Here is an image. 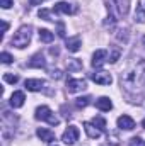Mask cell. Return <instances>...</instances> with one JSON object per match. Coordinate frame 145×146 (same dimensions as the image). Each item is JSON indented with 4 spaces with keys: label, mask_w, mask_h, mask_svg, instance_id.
<instances>
[{
    "label": "cell",
    "mask_w": 145,
    "mask_h": 146,
    "mask_svg": "<svg viewBox=\"0 0 145 146\" xmlns=\"http://www.w3.org/2000/svg\"><path fill=\"white\" fill-rule=\"evenodd\" d=\"M121 85L123 90L132 102H137L135 99H142L145 94V60L144 58H133L125 72L121 73Z\"/></svg>",
    "instance_id": "cell-1"
},
{
    "label": "cell",
    "mask_w": 145,
    "mask_h": 146,
    "mask_svg": "<svg viewBox=\"0 0 145 146\" xmlns=\"http://www.w3.org/2000/svg\"><path fill=\"white\" fill-rule=\"evenodd\" d=\"M29 41H31V26H21L19 31L12 37V46L22 49L29 44Z\"/></svg>",
    "instance_id": "cell-2"
},
{
    "label": "cell",
    "mask_w": 145,
    "mask_h": 146,
    "mask_svg": "<svg viewBox=\"0 0 145 146\" xmlns=\"http://www.w3.org/2000/svg\"><path fill=\"white\" fill-rule=\"evenodd\" d=\"M34 117L39 119V121H46V122H48V124H51V126H56V124L60 122V121H58V117L53 114V110L50 109V107H46V106L38 107Z\"/></svg>",
    "instance_id": "cell-3"
},
{
    "label": "cell",
    "mask_w": 145,
    "mask_h": 146,
    "mask_svg": "<svg viewBox=\"0 0 145 146\" xmlns=\"http://www.w3.org/2000/svg\"><path fill=\"white\" fill-rule=\"evenodd\" d=\"M79 136H80L79 127H77V126H68L67 131H65L63 136H62V141H63L65 145H73V143L79 139Z\"/></svg>",
    "instance_id": "cell-4"
},
{
    "label": "cell",
    "mask_w": 145,
    "mask_h": 146,
    "mask_svg": "<svg viewBox=\"0 0 145 146\" xmlns=\"http://www.w3.org/2000/svg\"><path fill=\"white\" fill-rule=\"evenodd\" d=\"M84 88H87V82L84 80V78H70L68 82H67V90L68 92H80V90H84Z\"/></svg>",
    "instance_id": "cell-5"
},
{
    "label": "cell",
    "mask_w": 145,
    "mask_h": 146,
    "mask_svg": "<svg viewBox=\"0 0 145 146\" xmlns=\"http://www.w3.org/2000/svg\"><path fill=\"white\" fill-rule=\"evenodd\" d=\"M106 61H108V51H106V49H97V51L92 54L91 65H92L94 68H101Z\"/></svg>",
    "instance_id": "cell-6"
},
{
    "label": "cell",
    "mask_w": 145,
    "mask_h": 146,
    "mask_svg": "<svg viewBox=\"0 0 145 146\" xmlns=\"http://www.w3.org/2000/svg\"><path fill=\"white\" fill-rule=\"evenodd\" d=\"M109 2L116 9V12H118L119 17H125L128 14V10H130V0H109Z\"/></svg>",
    "instance_id": "cell-7"
},
{
    "label": "cell",
    "mask_w": 145,
    "mask_h": 146,
    "mask_svg": "<svg viewBox=\"0 0 145 146\" xmlns=\"http://www.w3.org/2000/svg\"><path fill=\"white\" fill-rule=\"evenodd\" d=\"M91 80L99 83V85H109L113 82V76L108 72H94V73H91Z\"/></svg>",
    "instance_id": "cell-8"
},
{
    "label": "cell",
    "mask_w": 145,
    "mask_h": 146,
    "mask_svg": "<svg viewBox=\"0 0 145 146\" xmlns=\"http://www.w3.org/2000/svg\"><path fill=\"white\" fill-rule=\"evenodd\" d=\"M53 12H56V14H67V15H72V14H75V7H73L72 3H68V2H58V3H55Z\"/></svg>",
    "instance_id": "cell-9"
},
{
    "label": "cell",
    "mask_w": 145,
    "mask_h": 146,
    "mask_svg": "<svg viewBox=\"0 0 145 146\" xmlns=\"http://www.w3.org/2000/svg\"><path fill=\"white\" fill-rule=\"evenodd\" d=\"M44 85H46V82L39 80V78H29V80H26V88L29 92H39V90L44 88Z\"/></svg>",
    "instance_id": "cell-10"
},
{
    "label": "cell",
    "mask_w": 145,
    "mask_h": 146,
    "mask_svg": "<svg viewBox=\"0 0 145 146\" xmlns=\"http://www.w3.org/2000/svg\"><path fill=\"white\" fill-rule=\"evenodd\" d=\"M84 129H85L87 136L92 138V139H97V138H101V134H103V131H101L94 122H84Z\"/></svg>",
    "instance_id": "cell-11"
},
{
    "label": "cell",
    "mask_w": 145,
    "mask_h": 146,
    "mask_svg": "<svg viewBox=\"0 0 145 146\" xmlns=\"http://www.w3.org/2000/svg\"><path fill=\"white\" fill-rule=\"evenodd\" d=\"M118 127H119V129L132 131V129H135V121H133L130 115H119V117H118Z\"/></svg>",
    "instance_id": "cell-12"
},
{
    "label": "cell",
    "mask_w": 145,
    "mask_h": 146,
    "mask_svg": "<svg viewBox=\"0 0 145 146\" xmlns=\"http://www.w3.org/2000/svg\"><path fill=\"white\" fill-rule=\"evenodd\" d=\"M24 100H26V97H24L22 92H14V94L10 95V106H12L14 109L22 107V106H24Z\"/></svg>",
    "instance_id": "cell-13"
},
{
    "label": "cell",
    "mask_w": 145,
    "mask_h": 146,
    "mask_svg": "<svg viewBox=\"0 0 145 146\" xmlns=\"http://www.w3.org/2000/svg\"><path fill=\"white\" fill-rule=\"evenodd\" d=\"M38 138L41 139V141H46V143H51V141H55V133H51L50 129H46V127H39L36 131Z\"/></svg>",
    "instance_id": "cell-14"
},
{
    "label": "cell",
    "mask_w": 145,
    "mask_h": 146,
    "mask_svg": "<svg viewBox=\"0 0 145 146\" xmlns=\"http://www.w3.org/2000/svg\"><path fill=\"white\" fill-rule=\"evenodd\" d=\"M65 46H67V49H68L70 53H77V51L80 49V46H82V41H80V37L79 36L68 37L67 42H65Z\"/></svg>",
    "instance_id": "cell-15"
},
{
    "label": "cell",
    "mask_w": 145,
    "mask_h": 146,
    "mask_svg": "<svg viewBox=\"0 0 145 146\" xmlns=\"http://www.w3.org/2000/svg\"><path fill=\"white\" fill-rule=\"evenodd\" d=\"M44 65H46V61H44V56H43L41 53H36V54L31 58V61L28 63L29 68H44Z\"/></svg>",
    "instance_id": "cell-16"
},
{
    "label": "cell",
    "mask_w": 145,
    "mask_h": 146,
    "mask_svg": "<svg viewBox=\"0 0 145 146\" xmlns=\"http://www.w3.org/2000/svg\"><path fill=\"white\" fill-rule=\"evenodd\" d=\"M96 107L99 110H103V112H109V110L113 109V102L108 97H101V99L96 100Z\"/></svg>",
    "instance_id": "cell-17"
},
{
    "label": "cell",
    "mask_w": 145,
    "mask_h": 146,
    "mask_svg": "<svg viewBox=\"0 0 145 146\" xmlns=\"http://www.w3.org/2000/svg\"><path fill=\"white\" fill-rule=\"evenodd\" d=\"M67 66H68L70 72H79V70H82V61L77 60V58H68Z\"/></svg>",
    "instance_id": "cell-18"
},
{
    "label": "cell",
    "mask_w": 145,
    "mask_h": 146,
    "mask_svg": "<svg viewBox=\"0 0 145 146\" xmlns=\"http://www.w3.org/2000/svg\"><path fill=\"white\" fill-rule=\"evenodd\" d=\"M38 34H39V39L43 41V42H51L53 41V33L51 31H48V29H39L38 31Z\"/></svg>",
    "instance_id": "cell-19"
},
{
    "label": "cell",
    "mask_w": 145,
    "mask_h": 146,
    "mask_svg": "<svg viewBox=\"0 0 145 146\" xmlns=\"http://www.w3.org/2000/svg\"><path fill=\"white\" fill-rule=\"evenodd\" d=\"M135 21L144 24L145 22V9L142 7V3H137V10H135Z\"/></svg>",
    "instance_id": "cell-20"
},
{
    "label": "cell",
    "mask_w": 145,
    "mask_h": 146,
    "mask_svg": "<svg viewBox=\"0 0 145 146\" xmlns=\"http://www.w3.org/2000/svg\"><path fill=\"white\" fill-rule=\"evenodd\" d=\"M91 104V97H79V99H75V106L79 107V109H84V107H87Z\"/></svg>",
    "instance_id": "cell-21"
},
{
    "label": "cell",
    "mask_w": 145,
    "mask_h": 146,
    "mask_svg": "<svg viewBox=\"0 0 145 146\" xmlns=\"http://www.w3.org/2000/svg\"><path fill=\"white\" fill-rule=\"evenodd\" d=\"M119 54H121V51H119V48L118 46H113L111 48V54H109V63H116V60L119 58Z\"/></svg>",
    "instance_id": "cell-22"
},
{
    "label": "cell",
    "mask_w": 145,
    "mask_h": 146,
    "mask_svg": "<svg viewBox=\"0 0 145 146\" xmlns=\"http://www.w3.org/2000/svg\"><path fill=\"white\" fill-rule=\"evenodd\" d=\"M3 80H5L7 83L15 85V83L19 82V76H17V75H12V73H5V75H3Z\"/></svg>",
    "instance_id": "cell-23"
},
{
    "label": "cell",
    "mask_w": 145,
    "mask_h": 146,
    "mask_svg": "<svg viewBox=\"0 0 145 146\" xmlns=\"http://www.w3.org/2000/svg\"><path fill=\"white\" fill-rule=\"evenodd\" d=\"M39 17L44 19V21H55V19L51 17V12L46 10V9H41V10H39Z\"/></svg>",
    "instance_id": "cell-24"
},
{
    "label": "cell",
    "mask_w": 145,
    "mask_h": 146,
    "mask_svg": "<svg viewBox=\"0 0 145 146\" xmlns=\"http://www.w3.org/2000/svg\"><path fill=\"white\" fill-rule=\"evenodd\" d=\"M92 122H94L101 131H104V129H106V121H104L103 117H94V121H92Z\"/></svg>",
    "instance_id": "cell-25"
},
{
    "label": "cell",
    "mask_w": 145,
    "mask_h": 146,
    "mask_svg": "<svg viewBox=\"0 0 145 146\" xmlns=\"http://www.w3.org/2000/svg\"><path fill=\"white\" fill-rule=\"evenodd\" d=\"M0 60H2V63H5V65H9V63H12V61H14V58H12L9 53H5V51L0 54Z\"/></svg>",
    "instance_id": "cell-26"
},
{
    "label": "cell",
    "mask_w": 145,
    "mask_h": 146,
    "mask_svg": "<svg viewBox=\"0 0 145 146\" xmlns=\"http://www.w3.org/2000/svg\"><path fill=\"white\" fill-rule=\"evenodd\" d=\"M130 146H145V145L140 138H132L130 139Z\"/></svg>",
    "instance_id": "cell-27"
},
{
    "label": "cell",
    "mask_w": 145,
    "mask_h": 146,
    "mask_svg": "<svg viewBox=\"0 0 145 146\" xmlns=\"http://www.w3.org/2000/svg\"><path fill=\"white\" fill-rule=\"evenodd\" d=\"M58 36L65 37V24L63 22H58Z\"/></svg>",
    "instance_id": "cell-28"
},
{
    "label": "cell",
    "mask_w": 145,
    "mask_h": 146,
    "mask_svg": "<svg viewBox=\"0 0 145 146\" xmlns=\"http://www.w3.org/2000/svg\"><path fill=\"white\" fill-rule=\"evenodd\" d=\"M51 76L56 78V80H60V78L63 76V73H62V70H53V72H51Z\"/></svg>",
    "instance_id": "cell-29"
},
{
    "label": "cell",
    "mask_w": 145,
    "mask_h": 146,
    "mask_svg": "<svg viewBox=\"0 0 145 146\" xmlns=\"http://www.w3.org/2000/svg\"><path fill=\"white\" fill-rule=\"evenodd\" d=\"M0 5L3 9H10L12 7V0H0Z\"/></svg>",
    "instance_id": "cell-30"
},
{
    "label": "cell",
    "mask_w": 145,
    "mask_h": 146,
    "mask_svg": "<svg viewBox=\"0 0 145 146\" xmlns=\"http://www.w3.org/2000/svg\"><path fill=\"white\" fill-rule=\"evenodd\" d=\"M43 0H29V5H41Z\"/></svg>",
    "instance_id": "cell-31"
},
{
    "label": "cell",
    "mask_w": 145,
    "mask_h": 146,
    "mask_svg": "<svg viewBox=\"0 0 145 146\" xmlns=\"http://www.w3.org/2000/svg\"><path fill=\"white\" fill-rule=\"evenodd\" d=\"M2 27H3V33H7V29H9V24L3 21V22H2Z\"/></svg>",
    "instance_id": "cell-32"
},
{
    "label": "cell",
    "mask_w": 145,
    "mask_h": 146,
    "mask_svg": "<svg viewBox=\"0 0 145 146\" xmlns=\"http://www.w3.org/2000/svg\"><path fill=\"white\" fill-rule=\"evenodd\" d=\"M50 53H51V54H58V49H56V48H51Z\"/></svg>",
    "instance_id": "cell-33"
},
{
    "label": "cell",
    "mask_w": 145,
    "mask_h": 146,
    "mask_svg": "<svg viewBox=\"0 0 145 146\" xmlns=\"http://www.w3.org/2000/svg\"><path fill=\"white\" fill-rule=\"evenodd\" d=\"M142 126H144V127H145V119H144V122H142Z\"/></svg>",
    "instance_id": "cell-34"
},
{
    "label": "cell",
    "mask_w": 145,
    "mask_h": 146,
    "mask_svg": "<svg viewBox=\"0 0 145 146\" xmlns=\"http://www.w3.org/2000/svg\"><path fill=\"white\" fill-rule=\"evenodd\" d=\"M51 146H58V145H51Z\"/></svg>",
    "instance_id": "cell-35"
},
{
    "label": "cell",
    "mask_w": 145,
    "mask_h": 146,
    "mask_svg": "<svg viewBox=\"0 0 145 146\" xmlns=\"http://www.w3.org/2000/svg\"><path fill=\"white\" fill-rule=\"evenodd\" d=\"M144 42H145V36H144Z\"/></svg>",
    "instance_id": "cell-36"
}]
</instances>
